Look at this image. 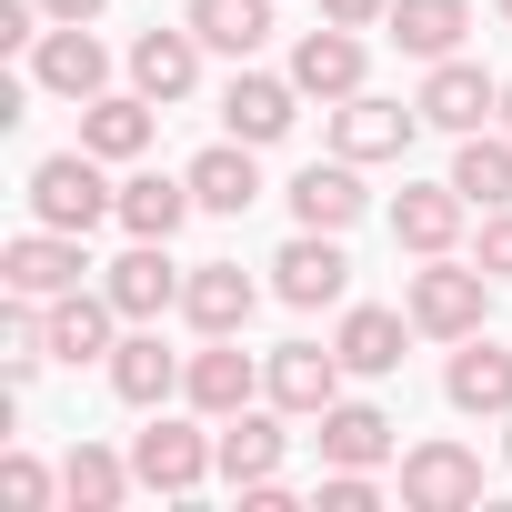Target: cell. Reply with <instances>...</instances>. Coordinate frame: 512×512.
<instances>
[{"instance_id":"6da1fadb","label":"cell","mask_w":512,"mask_h":512,"mask_svg":"<svg viewBox=\"0 0 512 512\" xmlns=\"http://www.w3.org/2000/svg\"><path fill=\"white\" fill-rule=\"evenodd\" d=\"M31 211H41L51 231H101V221L121 211V191L101 181V151H51V161L31 171Z\"/></svg>"},{"instance_id":"7a4b0ae2","label":"cell","mask_w":512,"mask_h":512,"mask_svg":"<svg viewBox=\"0 0 512 512\" xmlns=\"http://www.w3.org/2000/svg\"><path fill=\"white\" fill-rule=\"evenodd\" d=\"M482 282H492V272H462V262L432 251V272H412V332L472 342V332H482Z\"/></svg>"},{"instance_id":"3957f363","label":"cell","mask_w":512,"mask_h":512,"mask_svg":"<svg viewBox=\"0 0 512 512\" xmlns=\"http://www.w3.org/2000/svg\"><path fill=\"white\" fill-rule=\"evenodd\" d=\"M81 231H21L11 251H0V282H11V292H31V302H61V292H81Z\"/></svg>"},{"instance_id":"277c9868","label":"cell","mask_w":512,"mask_h":512,"mask_svg":"<svg viewBox=\"0 0 512 512\" xmlns=\"http://www.w3.org/2000/svg\"><path fill=\"white\" fill-rule=\"evenodd\" d=\"M181 392H191V412L231 422V412H251V392H272V372H251V352H241L231 332H211V352H191Z\"/></svg>"},{"instance_id":"5b68a950","label":"cell","mask_w":512,"mask_h":512,"mask_svg":"<svg viewBox=\"0 0 512 512\" xmlns=\"http://www.w3.org/2000/svg\"><path fill=\"white\" fill-rule=\"evenodd\" d=\"M272 292H282L292 312H322V302H342V292H352V262H342V241H332V231H302V241H282V262H272Z\"/></svg>"},{"instance_id":"8992f818","label":"cell","mask_w":512,"mask_h":512,"mask_svg":"<svg viewBox=\"0 0 512 512\" xmlns=\"http://www.w3.org/2000/svg\"><path fill=\"white\" fill-rule=\"evenodd\" d=\"M412 121H422V101L402 111V101L352 91V101L332 111V151H342V161H402V151H412Z\"/></svg>"},{"instance_id":"52a82bcc","label":"cell","mask_w":512,"mask_h":512,"mask_svg":"<svg viewBox=\"0 0 512 512\" xmlns=\"http://www.w3.org/2000/svg\"><path fill=\"white\" fill-rule=\"evenodd\" d=\"M402 502L412 512H462V502H482V462L462 442H422V452H402Z\"/></svg>"},{"instance_id":"ba28073f","label":"cell","mask_w":512,"mask_h":512,"mask_svg":"<svg viewBox=\"0 0 512 512\" xmlns=\"http://www.w3.org/2000/svg\"><path fill=\"white\" fill-rule=\"evenodd\" d=\"M31 81H41V91H61V101H101V81H111V51H101L81 21H61V31H41V51H31Z\"/></svg>"},{"instance_id":"9c48e42d","label":"cell","mask_w":512,"mask_h":512,"mask_svg":"<svg viewBox=\"0 0 512 512\" xmlns=\"http://www.w3.org/2000/svg\"><path fill=\"white\" fill-rule=\"evenodd\" d=\"M211 462H221V442H201L191 422H151V432L131 442V472H141L151 492H201Z\"/></svg>"},{"instance_id":"30bf717a","label":"cell","mask_w":512,"mask_h":512,"mask_svg":"<svg viewBox=\"0 0 512 512\" xmlns=\"http://www.w3.org/2000/svg\"><path fill=\"white\" fill-rule=\"evenodd\" d=\"M302 81H272V71H231V91H221V121H231V141H251V151H262V141H282L302 111Z\"/></svg>"},{"instance_id":"8fae6325","label":"cell","mask_w":512,"mask_h":512,"mask_svg":"<svg viewBox=\"0 0 512 512\" xmlns=\"http://www.w3.org/2000/svg\"><path fill=\"white\" fill-rule=\"evenodd\" d=\"M502 111V81L482 71V61H432V81H422V121H442V131H482Z\"/></svg>"},{"instance_id":"7c38bea8","label":"cell","mask_w":512,"mask_h":512,"mask_svg":"<svg viewBox=\"0 0 512 512\" xmlns=\"http://www.w3.org/2000/svg\"><path fill=\"white\" fill-rule=\"evenodd\" d=\"M111 302H121V322H151V312H171L181 302V272H171V241H131L121 262H111V282H101Z\"/></svg>"},{"instance_id":"4fadbf2b","label":"cell","mask_w":512,"mask_h":512,"mask_svg":"<svg viewBox=\"0 0 512 512\" xmlns=\"http://www.w3.org/2000/svg\"><path fill=\"white\" fill-rule=\"evenodd\" d=\"M342 372H352L342 352L282 342V352H272V402H282V412H332V402H342Z\"/></svg>"},{"instance_id":"5bb4252c","label":"cell","mask_w":512,"mask_h":512,"mask_svg":"<svg viewBox=\"0 0 512 512\" xmlns=\"http://www.w3.org/2000/svg\"><path fill=\"white\" fill-rule=\"evenodd\" d=\"M131 81H141V101H181L201 81V31H141L131 41Z\"/></svg>"},{"instance_id":"9a60e30c","label":"cell","mask_w":512,"mask_h":512,"mask_svg":"<svg viewBox=\"0 0 512 512\" xmlns=\"http://www.w3.org/2000/svg\"><path fill=\"white\" fill-rule=\"evenodd\" d=\"M292 81L312 91V101H352L362 91V41L332 21V31H302V51H292Z\"/></svg>"},{"instance_id":"2e32d148","label":"cell","mask_w":512,"mask_h":512,"mask_svg":"<svg viewBox=\"0 0 512 512\" xmlns=\"http://www.w3.org/2000/svg\"><path fill=\"white\" fill-rule=\"evenodd\" d=\"M201 211V191H191V171L181 181H161V171H141V181H121V231L131 241H171L181 221Z\"/></svg>"},{"instance_id":"e0dca14e","label":"cell","mask_w":512,"mask_h":512,"mask_svg":"<svg viewBox=\"0 0 512 512\" xmlns=\"http://www.w3.org/2000/svg\"><path fill=\"white\" fill-rule=\"evenodd\" d=\"M251 302H262V292H251V272H241V262H201V272L181 282V312H191L201 332H241V322H251Z\"/></svg>"},{"instance_id":"ac0fdd59","label":"cell","mask_w":512,"mask_h":512,"mask_svg":"<svg viewBox=\"0 0 512 512\" xmlns=\"http://www.w3.org/2000/svg\"><path fill=\"white\" fill-rule=\"evenodd\" d=\"M292 221H302V231H352V221H362V181H352V161H312V171L292 181Z\"/></svg>"},{"instance_id":"d6986e66","label":"cell","mask_w":512,"mask_h":512,"mask_svg":"<svg viewBox=\"0 0 512 512\" xmlns=\"http://www.w3.org/2000/svg\"><path fill=\"white\" fill-rule=\"evenodd\" d=\"M181 372H191V362H171V352H161V332L111 342V392H121V402H141V412H151V402H171V392H181Z\"/></svg>"},{"instance_id":"ffe728a7","label":"cell","mask_w":512,"mask_h":512,"mask_svg":"<svg viewBox=\"0 0 512 512\" xmlns=\"http://www.w3.org/2000/svg\"><path fill=\"white\" fill-rule=\"evenodd\" d=\"M442 392H452L462 412H512V352L472 332V342L452 352V372H442Z\"/></svg>"},{"instance_id":"44dd1931","label":"cell","mask_w":512,"mask_h":512,"mask_svg":"<svg viewBox=\"0 0 512 512\" xmlns=\"http://www.w3.org/2000/svg\"><path fill=\"white\" fill-rule=\"evenodd\" d=\"M402 51H422V61H452L462 51V31H472V0H392V21H382Z\"/></svg>"},{"instance_id":"7402d4cb","label":"cell","mask_w":512,"mask_h":512,"mask_svg":"<svg viewBox=\"0 0 512 512\" xmlns=\"http://www.w3.org/2000/svg\"><path fill=\"white\" fill-rule=\"evenodd\" d=\"M462 211H472V201H462L452 181H442V191H402V201H392V241H402V251H422V262H432V251H452Z\"/></svg>"},{"instance_id":"603a6c76","label":"cell","mask_w":512,"mask_h":512,"mask_svg":"<svg viewBox=\"0 0 512 512\" xmlns=\"http://www.w3.org/2000/svg\"><path fill=\"white\" fill-rule=\"evenodd\" d=\"M81 151H101V161H141L151 151V101H81Z\"/></svg>"},{"instance_id":"cb8c5ba5","label":"cell","mask_w":512,"mask_h":512,"mask_svg":"<svg viewBox=\"0 0 512 512\" xmlns=\"http://www.w3.org/2000/svg\"><path fill=\"white\" fill-rule=\"evenodd\" d=\"M392 452V422L372 412V402H332L322 412V462H342V472H372Z\"/></svg>"},{"instance_id":"d4e9b609","label":"cell","mask_w":512,"mask_h":512,"mask_svg":"<svg viewBox=\"0 0 512 512\" xmlns=\"http://www.w3.org/2000/svg\"><path fill=\"white\" fill-rule=\"evenodd\" d=\"M221 472H231L241 492L272 482V472H282V422H272V412H231V422H221Z\"/></svg>"},{"instance_id":"484cf974","label":"cell","mask_w":512,"mask_h":512,"mask_svg":"<svg viewBox=\"0 0 512 512\" xmlns=\"http://www.w3.org/2000/svg\"><path fill=\"white\" fill-rule=\"evenodd\" d=\"M191 31L211 41V51H231V61H251L272 41V0H191Z\"/></svg>"},{"instance_id":"4316f807","label":"cell","mask_w":512,"mask_h":512,"mask_svg":"<svg viewBox=\"0 0 512 512\" xmlns=\"http://www.w3.org/2000/svg\"><path fill=\"white\" fill-rule=\"evenodd\" d=\"M191 191H201V211H251V201H262L251 141H221V151H201V161H191Z\"/></svg>"},{"instance_id":"83f0119b","label":"cell","mask_w":512,"mask_h":512,"mask_svg":"<svg viewBox=\"0 0 512 512\" xmlns=\"http://www.w3.org/2000/svg\"><path fill=\"white\" fill-rule=\"evenodd\" d=\"M111 312H121L111 292H61V302H51V352H61V362L111 352Z\"/></svg>"},{"instance_id":"f1b7e54d","label":"cell","mask_w":512,"mask_h":512,"mask_svg":"<svg viewBox=\"0 0 512 512\" xmlns=\"http://www.w3.org/2000/svg\"><path fill=\"white\" fill-rule=\"evenodd\" d=\"M452 191H462L472 211H502V201H512V141H482V131H462V161H452Z\"/></svg>"},{"instance_id":"f546056e","label":"cell","mask_w":512,"mask_h":512,"mask_svg":"<svg viewBox=\"0 0 512 512\" xmlns=\"http://www.w3.org/2000/svg\"><path fill=\"white\" fill-rule=\"evenodd\" d=\"M332 352H342L352 372H402V312H352Z\"/></svg>"},{"instance_id":"4dcf8cb0","label":"cell","mask_w":512,"mask_h":512,"mask_svg":"<svg viewBox=\"0 0 512 512\" xmlns=\"http://www.w3.org/2000/svg\"><path fill=\"white\" fill-rule=\"evenodd\" d=\"M131 482H141V472H121V462H111V452H91V442H81V452H71V472H61L71 512H111V502H121Z\"/></svg>"},{"instance_id":"1f68e13d","label":"cell","mask_w":512,"mask_h":512,"mask_svg":"<svg viewBox=\"0 0 512 512\" xmlns=\"http://www.w3.org/2000/svg\"><path fill=\"white\" fill-rule=\"evenodd\" d=\"M0 502H11V512H41V502H51V472H41L31 452H11V462H0Z\"/></svg>"},{"instance_id":"d6a6232c","label":"cell","mask_w":512,"mask_h":512,"mask_svg":"<svg viewBox=\"0 0 512 512\" xmlns=\"http://www.w3.org/2000/svg\"><path fill=\"white\" fill-rule=\"evenodd\" d=\"M482 272H492V282H512V201H502V211H482Z\"/></svg>"},{"instance_id":"836d02e7","label":"cell","mask_w":512,"mask_h":512,"mask_svg":"<svg viewBox=\"0 0 512 512\" xmlns=\"http://www.w3.org/2000/svg\"><path fill=\"white\" fill-rule=\"evenodd\" d=\"M382 492H372V472H342L332 462V482H322V512H372Z\"/></svg>"},{"instance_id":"e575fe53","label":"cell","mask_w":512,"mask_h":512,"mask_svg":"<svg viewBox=\"0 0 512 512\" xmlns=\"http://www.w3.org/2000/svg\"><path fill=\"white\" fill-rule=\"evenodd\" d=\"M322 21H342V31H372V21H392V0H322Z\"/></svg>"},{"instance_id":"d590c367","label":"cell","mask_w":512,"mask_h":512,"mask_svg":"<svg viewBox=\"0 0 512 512\" xmlns=\"http://www.w3.org/2000/svg\"><path fill=\"white\" fill-rule=\"evenodd\" d=\"M41 11H51V21H91V11H101V0H41Z\"/></svg>"},{"instance_id":"8d00e7d4","label":"cell","mask_w":512,"mask_h":512,"mask_svg":"<svg viewBox=\"0 0 512 512\" xmlns=\"http://www.w3.org/2000/svg\"><path fill=\"white\" fill-rule=\"evenodd\" d=\"M502 131H512V81H502Z\"/></svg>"},{"instance_id":"74e56055","label":"cell","mask_w":512,"mask_h":512,"mask_svg":"<svg viewBox=\"0 0 512 512\" xmlns=\"http://www.w3.org/2000/svg\"><path fill=\"white\" fill-rule=\"evenodd\" d=\"M502 452H512V412H502Z\"/></svg>"},{"instance_id":"f35d334b","label":"cell","mask_w":512,"mask_h":512,"mask_svg":"<svg viewBox=\"0 0 512 512\" xmlns=\"http://www.w3.org/2000/svg\"><path fill=\"white\" fill-rule=\"evenodd\" d=\"M492 11H502V21H512V0H492Z\"/></svg>"}]
</instances>
